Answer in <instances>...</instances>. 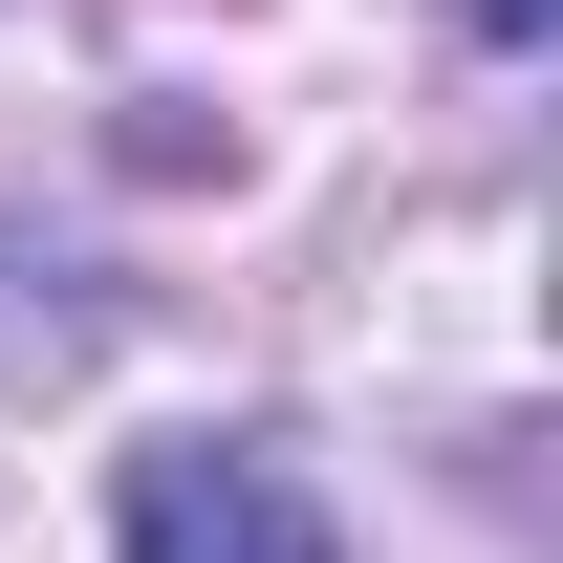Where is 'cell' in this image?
<instances>
[{"mask_svg": "<svg viewBox=\"0 0 563 563\" xmlns=\"http://www.w3.org/2000/svg\"><path fill=\"white\" fill-rule=\"evenodd\" d=\"M109 563H347V542H325V477L282 433H152L109 477Z\"/></svg>", "mask_w": 563, "mask_h": 563, "instance_id": "1", "label": "cell"}, {"mask_svg": "<svg viewBox=\"0 0 563 563\" xmlns=\"http://www.w3.org/2000/svg\"><path fill=\"white\" fill-rule=\"evenodd\" d=\"M455 22H477V44H498V66H520V44H542V22H563V0H455Z\"/></svg>", "mask_w": 563, "mask_h": 563, "instance_id": "2", "label": "cell"}]
</instances>
